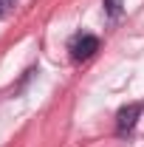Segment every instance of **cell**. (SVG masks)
Returning a JSON list of instances; mask_svg holds the SVG:
<instances>
[{
  "label": "cell",
  "mask_w": 144,
  "mask_h": 147,
  "mask_svg": "<svg viewBox=\"0 0 144 147\" xmlns=\"http://www.w3.org/2000/svg\"><path fill=\"white\" fill-rule=\"evenodd\" d=\"M102 6H105V14L110 20L122 17V9H124V0H102Z\"/></svg>",
  "instance_id": "cell-3"
},
{
  "label": "cell",
  "mask_w": 144,
  "mask_h": 147,
  "mask_svg": "<svg viewBox=\"0 0 144 147\" xmlns=\"http://www.w3.org/2000/svg\"><path fill=\"white\" fill-rule=\"evenodd\" d=\"M139 116H141V105H139V102H133V105H124V108L116 113V133H119V136H127V133H133L136 122H139Z\"/></svg>",
  "instance_id": "cell-1"
},
{
  "label": "cell",
  "mask_w": 144,
  "mask_h": 147,
  "mask_svg": "<svg viewBox=\"0 0 144 147\" xmlns=\"http://www.w3.org/2000/svg\"><path fill=\"white\" fill-rule=\"evenodd\" d=\"M14 3H17V0H0V17H3V14H6V11H9Z\"/></svg>",
  "instance_id": "cell-4"
},
{
  "label": "cell",
  "mask_w": 144,
  "mask_h": 147,
  "mask_svg": "<svg viewBox=\"0 0 144 147\" xmlns=\"http://www.w3.org/2000/svg\"><path fill=\"white\" fill-rule=\"evenodd\" d=\"M99 51V40L93 34H76L71 40V57L73 59H88Z\"/></svg>",
  "instance_id": "cell-2"
}]
</instances>
